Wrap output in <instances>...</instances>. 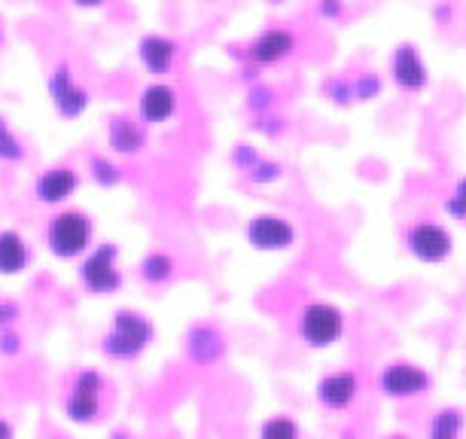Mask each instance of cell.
<instances>
[{
  "instance_id": "cell-9",
  "label": "cell",
  "mask_w": 466,
  "mask_h": 439,
  "mask_svg": "<svg viewBox=\"0 0 466 439\" xmlns=\"http://www.w3.org/2000/svg\"><path fill=\"white\" fill-rule=\"evenodd\" d=\"M80 189V171L74 165H52L34 180V199L46 208H58Z\"/></svg>"
},
{
  "instance_id": "cell-6",
  "label": "cell",
  "mask_w": 466,
  "mask_h": 439,
  "mask_svg": "<svg viewBox=\"0 0 466 439\" xmlns=\"http://www.w3.org/2000/svg\"><path fill=\"white\" fill-rule=\"evenodd\" d=\"M299 330H302V339L311 348H327L332 342H339V336L345 332V318H341V311L336 305L314 302L302 311Z\"/></svg>"
},
{
  "instance_id": "cell-24",
  "label": "cell",
  "mask_w": 466,
  "mask_h": 439,
  "mask_svg": "<svg viewBox=\"0 0 466 439\" xmlns=\"http://www.w3.org/2000/svg\"><path fill=\"white\" fill-rule=\"evenodd\" d=\"M248 174H250V178L257 180V183H271V180H278V178H280V168H278L275 162H259V159H257V165H253V168H250Z\"/></svg>"
},
{
  "instance_id": "cell-10",
  "label": "cell",
  "mask_w": 466,
  "mask_h": 439,
  "mask_svg": "<svg viewBox=\"0 0 466 439\" xmlns=\"http://www.w3.org/2000/svg\"><path fill=\"white\" fill-rule=\"evenodd\" d=\"M147 126L131 113H113L107 122V150L113 156H140L147 150Z\"/></svg>"
},
{
  "instance_id": "cell-28",
  "label": "cell",
  "mask_w": 466,
  "mask_h": 439,
  "mask_svg": "<svg viewBox=\"0 0 466 439\" xmlns=\"http://www.w3.org/2000/svg\"><path fill=\"white\" fill-rule=\"evenodd\" d=\"M451 210L454 214H466V183L461 187V192H457V199L451 201Z\"/></svg>"
},
{
  "instance_id": "cell-18",
  "label": "cell",
  "mask_w": 466,
  "mask_h": 439,
  "mask_svg": "<svg viewBox=\"0 0 466 439\" xmlns=\"http://www.w3.org/2000/svg\"><path fill=\"white\" fill-rule=\"evenodd\" d=\"M174 275H177V262L165 250H149L147 257L137 262V278L149 287L168 284V281H174Z\"/></svg>"
},
{
  "instance_id": "cell-35",
  "label": "cell",
  "mask_w": 466,
  "mask_h": 439,
  "mask_svg": "<svg viewBox=\"0 0 466 439\" xmlns=\"http://www.w3.org/2000/svg\"><path fill=\"white\" fill-rule=\"evenodd\" d=\"M393 439H402V436H393Z\"/></svg>"
},
{
  "instance_id": "cell-34",
  "label": "cell",
  "mask_w": 466,
  "mask_h": 439,
  "mask_svg": "<svg viewBox=\"0 0 466 439\" xmlns=\"http://www.w3.org/2000/svg\"><path fill=\"white\" fill-rule=\"evenodd\" d=\"M56 439H65V436H56Z\"/></svg>"
},
{
  "instance_id": "cell-7",
  "label": "cell",
  "mask_w": 466,
  "mask_h": 439,
  "mask_svg": "<svg viewBox=\"0 0 466 439\" xmlns=\"http://www.w3.org/2000/svg\"><path fill=\"white\" fill-rule=\"evenodd\" d=\"M177 110H180L177 89L165 80H153L137 98V119L144 122L147 128L171 122L174 117H177Z\"/></svg>"
},
{
  "instance_id": "cell-13",
  "label": "cell",
  "mask_w": 466,
  "mask_h": 439,
  "mask_svg": "<svg viewBox=\"0 0 466 439\" xmlns=\"http://www.w3.org/2000/svg\"><path fill=\"white\" fill-rule=\"evenodd\" d=\"M223 332H219L214 323H196L187 332V354L192 363L198 366H210L223 357Z\"/></svg>"
},
{
  "instance_id": "cell-25",
  "label": "cell",
  "mask_w": 466,
  "mask_h": 439,
  "mask_svg": "<svg viewBox=\"0 0 466 439\" xmlns=\"http://www.w3.org/2000/svg\"><path fill=\"white\" fill-rule=\"evenodd\" d=\"M19 351H22V336H19V332H15L13 327L0 330V354L13 357V354H19Z\"/></svg>"
},
{
  "instance_id": "cell-30",
  "label": "cell",
  "mask_w": 466,
  "mask_h": 439,
  "mask_svg": "<svg viewBox=\"0 0 466 439\" xmlns=\"http://www.w3.org/2000/svg\"><path fill=\"white\" fill-rule=\"evenodd\" d=\"M320 13H323V15H336V13H339V0H323V4H320Z\"/></svg>"
},
{
  "instance_id": "cell-12",
  "label": "cell",
  "mask_w": 466,
  "mask_h": 439,
  "mask_svg": "<svg viewBox=\"0 0 466 439\" xmlns=\"http://www.w3.org/2000/svg\"><path fill=\"white\" fill-rule=\"evenodd\" d=\"M293 49H296V37L287 28H268L250 43L248 56L253 65H278L287 56H293Z\"/></svg>"
},
{
  "instance_id": "cell-4",
  "label": "cell",
  "mask_w": 466,
  "mask_h": 439,
  "mask_svg": "<svg viewBox=\"0 0 466 439\" xmlns=\"http://www.w3.org/2000/svg\"><path fill=\"white\" fill-rule=\"evenodd\" d=\"M46 92H49L52 110H56V117L61 122H76L86 110H89V104H92L89 89H86V86L76 80L70 61H58V65L49 70Z\"/></svg>"
},
{
  "instance_id": "cell-3",
  "label": "cell",
  "mask_w": 466,
  "mask_h": 439,
  "mask_svg": "<svg viewBox=\"0 0 466 439\" xmlns=\"http://www.w3.org/2000/svg\"><path fill=\"white\" fill-rule=\"evenodd\" d=\"M80 284L89 290L92 296L119 293L122 284H126V275H122V269H119V244L116 241L95 244V248L83 253Z\"/></svg>"
},
{
  "instance_id": "cell-14",
  "label": "cell",
  "mask_w": 466,
  "mask_h": 439,
  "mask_svg": "<svg viewBox=\"0 0 466 439\" xmlns=\"http://www.w3.org/2000/svg\"><path fill=\"white\" fill-rule=\"evenodd\" d=\"M31 266V248L22 232L4 230L0 232V275L15 278Z\"/></svg>"
},
{
  "instance_id": "cell-2",
  "label": "cell",
  "mask_w": 466,
  "mask_h": 439,
  "mask_svg": "<svg viewBox=\"0 0 466 439\" xmlns=\"http://www.w3.org/2000/svg\"><path fill=\"white\" fill-rule=\"evenodd\" d=\"M92 217L86 210H58L46 223V248L58 260H76L92 248Z\"/></svg>"
},
{
  "instance_id": "cell-19",
  "label": "cell",
  "mask_w": 466,
  "mask_h": 439,
  "mask_svg": "<svg viewBox=\"0 0 466 439\" xmlns=\"http://www.w3.org/2000/svg\"><path fill=\"white\" fill-rule=\"evenodd\" d=\"M393 77H397L400 86H406V89H420L424 86V65H420L418 52L411 46H402L397 52V58H393Z\"/></svg>"
},
{
  "instance_id": "cell-32",
  "label": "cell",
  "mask_w": 466,
  "mask_h": 439,
  "mask_svg": "<svg viewBox=\"0 0 466 439\" xmlns=\"http://www.w3.org/2000/svg\"><path fill=\"white\" fill-rule=\"evenodd\" d=\"M4 43H6V31H4V25H0V49H4Z\"/></svg>"
},
{
  "instance_id": "cell-17",
  "label": "cell",
  "mask_w": 466,
  "mask_h": 439,
  "mask_svg": "<svg viewBox=\"0 0 466 439\" xmlns=\"http://www.w3.org/2000/svg\"><path fill=\"white\" fill-rule=\"evenodd\" d=\"M354 397H357V379L350 373L327 375L318 388V400L327 409H345V406H350V400Z\"/></svg>"
},
{
  "instance_id": "cell-33",
  "label": "cell",
  "mask_w": 466,
  "mask_h": 439,
  "mask_svg": "<svg viewBox=\"0 0 466 439\" xmlns=\"http://www.w3.org/2000/svg\"><path fill=\"white\" fill-rule=\"evenodd\" d=\"M113 439H126V434H122V430H116V434H113Z\"/></svg>"
},
{
  "instance_id": "cell-29",
  "label": "cell",
  "mask_w": 466,
  "mask_h": 439,
  "mask_svg": "<svg viewBox=\"0 0 466 439\" xmlns=\"http://www.w3.org/2000/svg\"><path fill=\"white\" fill-rule=\"evenodd\" d=\"M74 6H80V10H98V6L110 4V0H70Z\"/></svg>"
},
{
  "instance_id": "cell-21",
  "label": "cell",
  "mask_w": 466,
  "mask_h": 439,
  "mask_svg": "<svg viewBox=\"0 0 466 439\" xmlns=\"http://www.w3.org/2000/svg\"><path fill=\"white\" fill-rule=\"evenodd\" d=\"M25 156H28V147H25V140L15 135V128L10 126V119L0 117V162L19 165V162H25Z\"/></svg>"
},
{
  "instance_id": "cell-23",
  "label": "cell",
  "mask_w": 466,
  "mask_h": 439,
  "mask_svg": "<svg viewBox=\"0 0 466 439\" xmlns=\"http://www.w3.org/2000/svg\"><path fill=\"white\" fill-rule=\"evenodd\" d=\"M457 430H461V418H457V412H442L433 424V439H457Z\"/></svg>"
},
{
  "instance_id": "cell-16",
  "label": "cell",
  "mask_w": 466,
  "mask_h": 439,
  "mask_svg": "<svg viewBox=\"0 0 466 439\" xmlns=\"http://www.w3.org/2000/svg\"><path fill=\"white\" fill-rule=\"evenodd\" d=\"M424 384H427V375L406 363L387 366L381 375V388L390 393V397H411V393L424 391Z\"/></svg>"
},
{
  "instance_id": "cell-11",
  "label": "cell",
  "mask_w": 466,
  "mask_h": 439,
  "mask_svg": "<svg viewBox=\"0 0 466 439\" xmlns=\"http://www.w3.org/2000/svg\"><path fill=\"white\" fill-rule=\"evenodd\" d=\"M248 241L257 250H287L296 241V230L287 223L284 217L275 214H259L250 220L248 226Z\"/></svg>"
},
{
  "instance_id": "cell-27",
  "label": "cell",
  "mask_w": 466,
  "mask_h": 439,
  "mask_svg": "<svg viewBox=\"0 0 466 439\" xmlns=\"http://www.w3.org/2000/svg\"><path fill=\"white\" fill-rule=\"evenodd\" d=\"M22 318V309L15 302L10 300H0V330H6V327H13L15 321Z\"/></svg>"
},
{
  "instance_id": "cell-22",
  "label": "cell",
  "mask_w": 466,
  "mask_h": 439,
  "mask_svg": "<svg viewBox=\"0 0 466 439\" xmlns=\"http://www.w3.org/2000/svg\"><path fill=\"white\" fill-rule=\"evenodd\" d=\"M259 439H299V427H296V421L278 415V418L266 421V427H262Z\"/></svg>"
},
{
  "instance_id": "cell-31",
  "label": "cell",
  "mask_w": 466,
  "mask_h": 439,
  "mask_svg": "<svg viewBox=\"0 0 466 439\" xmlns=\"http://www.w3.org/2000/svg\"><path fill=\"white\" fill-rule=\"evenodd\" d=\"M0 439H13V427H10V421H4V418H0Z\"/></svg>"
},
{
  "instance_id": "cell-15",
  "label": "cell",
  "mask_w": 466,
  "mask_h": 439,
  "mask_svg": "<svg viewBox=\"0 0 466 439\" xmlns=\"http://www.w3.org/2000/svg\"><path fill=\"white\" fill-rule=\"evenodd\" d=\"M409 244H411V250H415V257L427 260V262H439L442 257H448V250H451V239H448L439 226H430V223L415 226Z\"/></svg>"
},
{
  "instance_id": "cell-26",
  "label": "cell",
  "mask_w": 466,
  "mask_h": 439,
  "mask_svg": "<svg viewBox=\"0 0 466 439\" xmlns=\"http://www.w3.org/2000/svg\"><path fill=\"white\" fill-rule=\"evenodd\" d=\"M257 159H259V156L253 153L248 144H238V147H235V153H232V162L238 165L241 171H250L253 165H257Z\"/></svg>"
},
{
  "instance_id": "cell-8",
  "label": "cell",
  "mask_w": 466,
  "mask_h": 439,
  "mask_svg": "<svg viewBox=\"0 0 466 439\" xmlns=\"http://www.w3.org/2000/svg\"><path fill=\"white\" fill-rule=\"evenodd\" d=\"M180 46L168 34H144L137 43V61L153 80H165L177 67Z\"/></svg>"
},
{
  "instance_id": "cell-1",
  "label": "cell",
  "mask_w": 466,
  "mask_h": 439,
  "mask_svg": "<svg viewBox=\"0 0 466 439\" xmlns=\"http://www.w3.org/2000/svg\"><path fill=\"white\" fill-rule=\"evenodd\" d=\"M153 339H156V323L149 321L144 311L119 309V311H113L110 330L104 332V339H101V351H104V357L128 363V360H137L144 354V351L153 345Z\"/></svg>"
},
{
  "instance_id": "cell-5",
  "label": "cell",
  "mask_w": 466,
  "mask_h": 439,
  "mask_svg": "<svg viewBox=\"0 0 466 439\" xmlns=\"http://www.w3.org/2000/svg\"><path fill=\"white\" fill-rule=\"evenodd\" d=\"M101 393H104V375L98 370H80L65 400V415L74 424H92L101 415Z\"/></svg>"
},
{
  "instance_id": "cell-20",
  "label": "cell",
  "mask_w": 466,
  "mask_h": 439,
  "mask_svg": "<svg viewBox=\"0 0 466 439\" xmlns=\"http://www.w3.org/2000/svg\"><path fill=\"white\" fill-rule=\"evenodd\" d=\"M89 178L98 183V187L113 189V187H119V183L126 180V171H122L119 162L107 159L104 153H92L89 156Z\"/></svg>"
}]
</instances>
